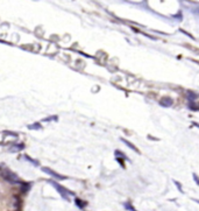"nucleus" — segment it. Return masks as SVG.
Masks as SVG:
<instances>
[{
	"instance_id": "15",
	"label": "nucleus",
	"mask_w": 199,
	"mask_h": 211,
	"mask_svg": "<svg viewBox=\"0 0 199 211\" xmlns=\"http://www.w3.org/2000/svg\"><path fill=\"white\" fill-rule=\"evenodd\" d=\"M76 203H77V205H78V206H80V208L85 206V203H84V202H82L80 200H78V198H76Z\"/></svg>"
},
{
	"instance_id": "12",
	"label": "nucleus",
	"mask_w": 199,
	"mask_h": 211,
	"mask_svg": "<svg viewBox=\"0 0 199 211\" xmlns=\"http://www.w3.org/2000/svg\"><path fill=\"white\" fill-rule=\"evenodd\" d=\"M125 208L127 210H130V211H138V210H135V208H133L132 204H129V203H125Z\"/></svg>"
},
{
	"instance_id": "9",
	"label": "nucleus",
	"mask_w": 199,
	"mask_h": 211,
	"mask_svg": "<svg viewBox=\"0 0 199 211\" xmlns=\"http://www.w3.org/2000/svg\"><path fill=\"white\" fill-rule=\"evenodd\" d=\"M186 48H188V49H190V50H192V52H194V53H198L199 54V49L198 48H194V47H192V46H190V44H188V43H186V44H184Z\"/></svg>"
},
{
	"instance_id": "8",
	"label": "nucleus",
	"mask_w": 199,
	"mask_h": 211,
	"mask_svg": "<svg viewBox=\"0 0 199 211\" xmlns=\"http://www.w3.org/2000/svg\"><path fill=\"white\" fill-rule=\"evenodd\" d=\"M189 107L192 110V111H199V104H196L194 102H191Z\"/></svg>"
},
{
	"instance_id": "11",
	"label": "nucleus",
	"mask_w": 199,
	"mask_h": 211,
	"mask_svg": "<svg viewBox=\"0 0 199 211\" xmlns=\"http://www.w3.org/2000/svg\"><path fill=\"white\" fill-rule=\"evenodd\" d=\"M24 157H26V160H27V161H29V162H32L33 165H36V166L39 165V162H37V161H35V160H33L32 157H29V156H27V155L24 156Z\"/></svg>"
},
{
	"instance_id": "14",
	"label": "nucleus",
	"mask_w": 199,
	"mask_h": 211,
	"mask_svg": "<svg viewBox=\"0 0 199 211\" xmlns=\"http://www.w3.org/2000/svg\"><path fill=\"white\" fill-rule=\"evenodd\" d=\"M4 134L5 135H12V136H14V138H16V136H18V134L16 133H14V132H4Z\"/></svg>"
},
{
	"instance_id": "13",
	"label": "nucleus",
	"mask_w": 199,
	"mask_h": 211,
	"mask_svg": "<svg viewBox=\"0 0 199 211\" xmlns=\"http://www.w3.org/2000/svg\"><path fill=\"white\" fill-rule=\"evenodd\" d=\"M115 155H117V156H121L122 159H125V160L127 159V156H126L125 154H123V153H121V152H119V151H115Z\"/></svg>"
},
{
	"instance_id": "17",
	"label": "nucleus",
	"mask_w": 199,
	"mask_h": 211,
	"mask_svg": "<svg viewBox=\"0 0 199 211\" xmlns=\"http://www.w3.org/2000/svg\"><path fill=\"white\" fill-rule=\"evenodd\" d=\"M175 183H176V184H177V188H178V190H179V191H182V192H183V190H182V188H181V184H179V183H178V182H177V181H175Z\"/></svg>"
},
{
	"instance_id": "6",
	"label": "nucleus",
	"mask_w": 199,
	"mask_h": 211,
	"mask_svg": "<svg viewBox=\"0 0 199 211\" xmlns=\"http://www.w3.org/2000/svg\"><path fill=\"white\" fill-rule=\"evenodd\" d=\"M12 148H14V149H12L11 152H18V151H21V149H23L24 148V145L23 144H19V145H14Z\"/></svg>"
},
{
	"instance_id": "16",
	"label": "nucleus",
	"mask_w": 199,
	"mask_h": 211,
	"mask_svg": "<svg viewBox=\"0 0 199 211\" xmlns=\"http://www.w3.org/2000/svg\"><path fill=\"white\" fill-rule=\"evenodd\" d=\"M193 179H194V181L197 182V184L199 185V179H198V176L196 175V174H193Z\"/></svg>"
},
{
	"instance_id": "2",
	"label": "nucleus",
	"mask_w": 199,
	"mask_h": 211,
	"mask_svg": "<svg viewBox=\"0 0 199 211\" xmlns=\"http://www.w3.org/2000/svg\"><path fill=\"white\" fill-rule=\"evenodd\" d=\"M1 175H3V177H5V179H6L7 181H9L11 183H19V182H20L15 174H13V173L9 171V170H4V171L1 173Z\"/></svg>"
},
{
	"instance_id": "7",
	"label": "nucleus",
	"mask_w": 199,
	"mask_h": 211,
	"mask_svg": "<svg viewBox=\"0 0 199 211\" xmlns=\"http://www.w3.org/2000/svg\"><path fill=\"white\" fill-rule=\"evenodd\" d=\"M28 128H29V130H41V128H42V126H41V124H37V122H35V124H33V125H29V126H28Z\"/></svg>"
},
{
	"instance_id": "10",
	"label": "nucleus",
	"mask_w": 199,
	"mask_h": 211,
	"mask_svg": "<svg viewBox=\"0 0 199 211\" xmlns=\"http://www.w3.org/2000/svg\"><path fill=\"white\" fill-rule=\"evenodd\" d=\"M58 118H57V116H51V117H48V118H44L43 119V121H53V120H57Z\"/></svg>"
},
{
	"instance_id": "5",
	"label": "nucleus",
	"mask_w": 199,
	"mask_h": 211,
	"mask_svg": "<svg viewBox=\"0 0 199 211\" xmlns=\"http://www.w3.org/2000/svg\"><path fill=\"white\" fill-rule=\"evenodd\" d=\"M121 141H122L123 144H126V145H127V146H128V147L130 148V149H133V151H135V152H138V153H140V151L138 149V148H136V146H134V145H133L132 142H129V141H127L126 139H121Z\"/></svg>"
},
{
	"instance_id": "3",
	"label": "nucleus",
	"mask_w": 199,
	"mask_h": 211,
	"mask_svg": "<svg viewBox=\"0 0 199 211\" xmlns=\"http://www.w3.org/2000/svg\"><path fill=\"white\" fill-rule=\"evenodd\" d=\"M42 171H44L45 174H48V175H50V176L55 177L56 180H64V179H65L64 176H62V175H59V174L55 173L54 170H51V169H49V168H45V167H43V168H42Z\"/></svg>"
},
{
	"instance_id": "4",
	"label": "nucleus",
	"mask_w": 199,
	"mask_h": 211,
	"mask_svg": "<svg viewBox=\"0 0 199 211\" xmlns=\"http://www.w3.org/2000/svg\"><path fill=\"white\" fill-rule=\"evenodd\" d=\"M172 103H173V101H172V98H170V97H163L162 99H161V102H159L161 105L167 106V107L168 106H171Z\"/></svg>"
},
{
	"instance_id": "1",
	"label": "nucleus",
	"mask_w": 199,
	"mask_h": 211,
	"mask_svg": "<svg viewBox=\"0 0 199 211\" xmlns=\"http://www.w3.org/2000/svg\"><path fill=\"white\" fill-rule=\"evenodd\" d=\"M50 183L54 185V187H55V189H56V190L59 192V195H61L62 197H63L64 200L69 201V195H73L71 191L67 190L65 188H63V187H62V185H59L58 183H56V182H54V181H50Z\"/></svg>"
}]
</instances>
